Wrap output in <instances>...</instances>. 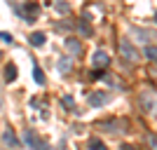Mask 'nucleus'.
Wrapping results in <instances>:
<instances>
[{
	"label": "nucleus",
	"mask_w": 157,
	"mask_h": 150,
	"mask_svg": "<svg viewBox=\"0 0 157 150\" xmlns=\"http://www.w3.org/2000/svg\"><path fill=\"white\" fill-rule=\"evenodd\" d=\"M148 145L150 150H157V134H148Z\"/></svg>",
	"instance_id": "f3484780"
},
{
	"label": "nucleus",
	"mask_w": 157,
	"mask_h": 150,
	"mask_svg": "<svg viewBox=\"0 0 157 150\" xmlns=\"http://www.w3.org/2000/svg\"><path fill=\"white\" fill-rule=\"evenodd\" d=\"M24 12H26V21H35V17H38V5L31 2V5L24 7Z\"/></svg>",
	"instance_id": "9b49d317"
},
{
	"label": "nucleus",
	"mask_w": 157,
	"mask_h": 150,
	"mask_svg": "<svg viewBox=\"0 0 157 150\" xmlns=\"http://www.w3.org/2000/svg\"><path fill=\"white\" fill-rule=\"evenodd\" d=\"M61 103L68 106V108H73V106H75V98H73V96H63V101H61Z\"/></svg>",
	"instance_id": "6ab92c4d"
},
{
	"label": "nucleus",
	"mask_w": 157,
	"mask_h": 150,
	"mask_svg": "<svg viewBox=\"0 0 157 150\" xmlns=\"http://www.w3.org/2000/svg\"><path fill=\"white\" fill-rule=\"evenodd\" d=\"M73 68V63H71V59L68 56H63V59H59V63H56V71L61 73V75H66V73Z\"/></svg>",
	"instance_id": "1a4fd4ad"
},
{
	"label": "nucleus",
	"mask_w": 157,
	"mask_h": 150,
	"mask_svg": "<svg viewBox=\"0 0 157 150\" xmlns=\"http://www.w3.org/2000/svg\"><path fill=\"white\" fill-rule=\"evenodd\" d=\"M98 129L101 131H108V134H120V131L127 129V120H103V122H98Z\"/></svg>",
	"instance_id": "7ed1b4c3"
},
{
	"label": "nucleus",
	"mask_w": 157,
	"mask_h": 150,
	"mask_svg": "<svg viewBox=\"0 0 157 150\" xmlns=\"http://www.w3.org/2000/svg\"><path fill=\"white\" fill-rule=\"evenodd\" d=\"M155 21H157V14H155Z\"/></svg>",
	"instance_id": "5701e85b"
},
{
	"label": "nucleus",
	"mask_w": 157,
	"mask_h": 150,
	"mask_svg": "<svg viewBox=\"0 0 157 150\" xmlns=\"http://www.w3.org/2000/svg\"><path fill=\"white\" fill-rule=\"evenodd\" d=\"M33 80H35L38 85H45V73H42L40 66H33Z\"/></svg>",
	"instance_id": "f8f14e48"
},
{
	"label": "nucleus",
	"mask_w": 157,
	"mask_h": 150,
	"mask_svg": "<svg viewBox=\"0 0 157 150\" xmlns=\"http://www.w3.org/2000/svg\"><path fill=\"white\" fill-rule=\"evenodd\" d=\"M66 52L71 54V56H78L82 52V45H80V40L75 38H66Z\"/></svg>",
	"instance_id": "0eeeda50"
},
{
	"label": "nucleus",
	"mask_w": 157,
	"mask_h": 150,
	"mask_svg": "<svg viewBox=\"0 0 157 150\" xmlns=\"http://www.w3.org/2000/svg\"><path fill=\"white\" fill-rule=\"evenodd\" d=\"M92 63H94V68H105V66L110 63V56H108L103 49H96L94 56H92Z\"/></svg>",
	"instance_id": "39448f33"
},
{
	"label": "nucleus",
	"mask_w": 157,
	"mask_h": 150,
	"mask_svg": "<svg viewBox=\"0 0 157 150\" xmlns=\"http://www.w3.org/2000/svg\"><path fill=\"white\" fill-rule=\"evenodd\" d=\"M5 80L7 82H14V80H17V66H7L5 68Z\"/></svg>",
	"instance_id": "4468645a"
},
{
	"label": "nucleus",
	"mask_w": 157,
	"mask_h": 150,
	"mask_svg": "<svg viewBox=\"0 0 157 150\" xmlns=\"http://www.w3.org/2000/svg\"><path fill=\"white\" fill-rule=\"evenodd\" d=\"M5 143L7 145H17V138H14L12 131H5Z\"/></svg>",
	"instance_id": "a211bd4d"
},
{
	"label": "nucleus",
	"mask_w": 157,
	"mask_h": 150,
	"mask_svg": "<svg viewBox=\"0 0 157 150\" xmlns=\"http://www.w3.org/2000/svg\"><path fill=\"white\" fill-rule=\"evenodd\" d=\"M141 108H143L145 115H150V117H157V94L150 89L141 91Z\"/></svg>",
	"instance_id": "f03ea898"
},
{
	"label": "nucleus",
	"mask_w": 157,
	"mask_h": 150,
	"mask_svg": "<svg viewBox=\"0 0 157 150\" xmlns=\"http://www.w3.org/2000/svg\"><path fill=\"white\" fill-rule=\"evenodd\" d=\"M28 40H31L33 47H42V45H45V33L35 31V33H31V38H28Z\"/></svg>",
	"instance_id": "9d476101"
},
{
	"label": "nucleus",
	"mask_w": 157,
	"mask_h": 150,
	"mask_svg": "<svg viewBox=\"0 0 157 150\" xmlns=\"http://www.w3.org/2000/svg\"><path fill=\"white\" fill-rule=\"evenodd\" d=\"M24 141H26V143H28V148H33V150H49L45 143H42V138H40L38 134H35V131H31V129H28V131H24Z\"/></svg>",
	"instance_id": "20e7f679"
},
{
	"label": "nucleus",
	"mask_w": 157,
	"mask_h": 150,
	"mask_svg": "<svg viewBox=\"0 0 157 150\" xmlns=\"http://www.w3.org/2000/svg\"><path fill=\"white\" fill-rule=\"evenodd\" d=\"M152 73H155V78H157V66H155V71H152Z\"/></svg>",
	"instance_id": "4be33fe9"
},
{
	"label": "nucleus",
	"mask_w": 157,
	"mask_h": 150,
	"mask_svg": "<svg viewBox=\"0 0 157 150\" xmlns=\"http://www.w3.org/2000/svg\"><path fill=\"white\" fill-rule=\"evenodd\" d=\"M89 150H105V145H103V141L92 138V141H89Z\"/></svg>",
	"instance_id": "dca6fc26"
},
{
	"label": "nucleus",
	"mask_w": 157,
	"mask_h": 150,
	"mask_svg": "<svg viewBox=\"0 0 157 150\" xmlns=\"http://www.w3.org/2000/svg\"><path fill=\"white\" fill-rule=\"evenodd\" d=\"M0 40H2V42H12V35H10V33H0Z\"/></svg>",
	"instance_id": "aec40b11"
},
{
	"label": "nucleus",
	"mask_w": 157,
	"mask_h": 150,
	"mask_svg": "<svg viewBox=\"0 0 157 150\" xmlns=\"http://www.w3.org/2000/svg\"><path fill=\"white\" fill-rule=\"evenodd\" d=\"M131 33H134V35H143V38H138V40H143L145 45H152V40L157 38L152 31H145V28H141V31H138V28H131Z\"/></svg>",
	"instance_id": "6e6552de"
},
{
	"label": "nucleus",
	"mask_w": 157,
	"mask_h": 150,
	"mask_svg": "<svg viewBox=\"0 0 157 150\" xmlns=\"http://www.w3.org/2000/svg\"><path fill=\"white\" fill-rule=\"evenodd\" d=\"M78 31L80 33H82V35H87V38H89V35H92V26H89V24H87V21H80V24H78Z\"/></svg>",
	"instance_id": "2eb2a0df"
},
{
	"label": "nucleus",
	"mask_w": 157,
	"mask_h": 150,
	"mask_svg": "<svg viewBox=\"0 0 157 150\" xmlns=\"http://www.w3.org/2000/svg\"><path fill=\"white\" fill-rule=\"evenodd\" d=\"M120 150H138V148H136V145H122Z\"/></svg>",
	"instance_id": "412c9836"
},
{
	"label": "nucleus",
	"mask_w": 157,
	"mask_h": 150,
	"mask_svg": "<svg viewBox=\"0 0 157 150\" xmlns=\"http://www.w3.org/2000/svg\"><path fill=\"white\" fill-rule=\"evenodd\" d=\"M117 47H120V54H122V59H124L127 63H138V61H141V52H138V49L131 45L127 38L120 40V45H117Z\"/></svg>",
	"instance_id": "f257e3e1"
},
{
	"label": "nucleus",
	"mask_w": 157,
	"mask_h": 150,
	"mask_svg": "<svg viewBox=\"0 0 157 150\" xmlns=\"http://www.w3.org/2000/svg\"><path fill=\"white\" fill-rule=\"evenodd\" d=\"M105 103H108V94L105 91H92L89 94V106L98 108V106H105Z\"/></svg>",
	"instance_id": "423d86ee"
},
{
	"label": "nucleus",
	"mask_w": 157,
	"mask_h": 150,
	"mask_svg": "<svg viewBox=\"0 0 157 150\" xmlns=\"http://www.w3.org/2000/svg\"><path fill=\"white\" fill-rule=\"evenodd\" d=\"M143 54H145V56H148L150 61H157V45H145Z\"/></svg>",
	"instance_id": "ddd939ff"
}]
</instances>
